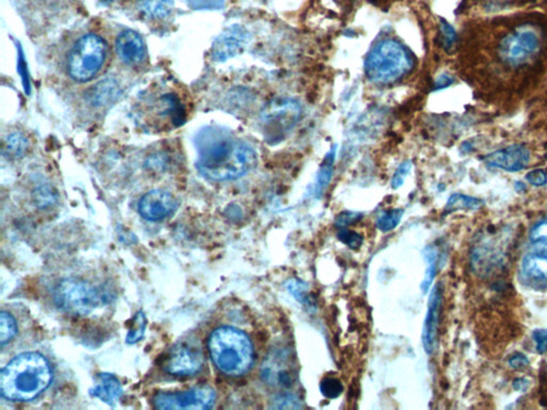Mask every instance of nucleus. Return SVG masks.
Listing matches in <instances>:
<instances>
[{"instance_id":"f257e3e1","label":"nucleus","mask_w":547,"mask_h":410,"mask_svg":"<svg viewBox=\"0 0 547 410\" xmlns=\"http://www.w3.org/2000/svg\"><path fill=\"white\" fill-rule=\"evenodd\" d=\"M197 169L214 182L236 180L255 168L257 154L226 128H203L196 138Z\"/></svg>"},{"instance_id":"f03ea898","label":"nucleus","mask_w":547,"mask_h":410,"mask_svg":"<svg viewBox=\"0 0 547 410\" xmlns=\"http://www.w3.org/2000/svg\"><path fill=\"white\" fill-rule=\"evenodd\" d=\"M133 113L135 122L144 132H169L188 120V102L179 84L161 80L140 93Z\"/></svg>"},{"instance_id":"7ed1b4c3","label":"nucleus","mask_w":547,"mask_h":410,"mask_svg":"<svg viewBox=\"0 0 547 410\" xmlns=\"http://www.w3.org/2000/svg\"><path fill=\"white\" fill-rule=\"evenodd\" d=\"M53 371L42 354L28 352L13 358L0 374V394L9 401L28 402L43 394Z\"/></svg>"},{"instance_id":"20e7f679","label":"nucleus","mask_w":547,"mask_h":410,"mask_svg":"<svg viewBox=\"0 0 547 410\" xmlns=\"http://www.w3.org/2000/svg\"><path fill=\"white\" fill-rule=\"evenodd\" d=\"M210 356L217 369L228 376H241L254 363V346L247 334L234 327H219L208 341Z\"/></svg>"},{"instance_id":"39448f33","label":"nucleus","mask_w":547,"mask_h":410,"mask_svg":"<svg viewBox=\"0 0 547 410\" xmlns=\"http://www.w3.org/2000/svg\"><path fill=\"white\" fill-rule=\"evenodd\" d=\"M414 67V59L408 48L394 40L379 42L367 56L366 75L377 84H394L405 76Z\"/></svg>"},{"instance_id":"423d86ee","label":"nucleus","mask_w":547,"mask_h":410,"mask_svg":"<svg viewBox=\"0 0 547 410\" xmlns=\"http://www.w3.org/2000/svg\"><path fill=\"white\" fill-rule=\"evenodd\" d=\"M107 299L109 297L101 288L78 279H65L54 291L57 307L70 315H89Z\"/></svg>"},{"instance_id":"0eeeda50","label":"nucleus","mask_w":547,"mask_h":410,"mask_svg":"<svg viewBox=\"0 0 547 410\" xmlns=\"http://www.w3.org/2000/svg\"><path fill=\"white\" fill-rule=\"evenodd\" d=\"M107 45L101 36L88 34L74 44L69 55L67 71L73 80L86 82L93 80L103 67Z\"/></svg>"},{"instance_id":"6e6552de","label":"nucleus","mask_w":547,"mask_h":410,"mask_svg":"<svg viewBox=\"0 0 547 410\" xmlns=\"http://www.w3.org/2000/svg\"><path fill=\"white\" fill-rule=\"evenodd\" d=\"M300 106L292 100L274 102L261 115L262 132L269 144L282 141L300 119Z\"/></svg>"},{"instance_id":"1a4fd4ad","label":"nucleus","mask_w":547,"mask_h":410,"mask_svg":"<svg viewBox=\"0 0 547 410\" xmlns=\"http://www.w3.org/2000/svg\"><path fill=\"white\" fill-rule=\"evenodd\" d=\"M216 394L209 387H198L179 394H159L154 407L163 410H207L215 405Z\"/></svg>"},{"instance_id":"9d476101","label":"nucleus","mask_w":547,"mask_h":410,"mask_svg":"<svg viewBox=\"0 0 547 410\" xmlns=\"http://www.w3.org/2000/svg\"><path fill=\"white\" fill-rule=\"evenodd\" d=\"M203 367L202 352L192 344H177L169 350L163 361L165 372L175 376H192Z\"/></svg>"},{"instance_id":"9b49d317","label":"nucleus","mask_w":547,"mask_h":410,"mask_svg":"<svg viewBox=\"0 0 547 410\" xmlns=\"http://www.w3.org/2000/svg\"><path fill=\"white\" fill-rule=\"evenodd\" d=\"M539 44L538 34L533 29L524 27L502 40L500 54L506 62L520 65L535 53Z\"/></svg>"},{"instance_id":"f8f14e48","label":"nucleus","mask_w":547,"mask_h":410,"mask_svg":"<svg viewBox=\"0 0 547 410\" xmlns=\"http://www.w3.org/2000/svg\"><path fill=\"white\" fill-rule=\"evenodd\" d=\"M250 34L247 29L240 25H233L217 36L212 46V58L217 62L228 60L243 53L249 43Z\"/></svg>"},{"instance_id":"ddd939ff","label":"nucleus","mask_w":547,"mask_h":410,"mask_svg":"<svg viewBox=\"0 0 547 410\" xmlns=\"http://www.w3.org/2000/svg\"><path fill=\"white\" fill-rule=\"evenodd\" d=\"M177 200L170 192L154 190L140 199L138 211L146 220L159 221L170 216L177 209Z\"/></svg>"},{"instance_id":"4468645a","label":"nucleus","mask_w":547,"mask_h":410,"mask_svg":"<svg viewBox=\"0 0 547 410\" xmlns=\"http://www.w3.org/2000/svg\"><path fill=\"white\" fill-rule=\"evenodd\" d=\"M529 159L531 152L528 149L521 144H514L489 154L485 157V163L494 168L516 172L525 169L528 165Z\"/></svg>"},{"instance_id":"2eb2a0df","label":"nucleus","mask_w":547,"mask_h":410,"mask_svg":"<svg viewBox=\"0 0 547 410\" xmlns=\"http://www.w3.org/2000/svg\"><path fill=\"white\" fill-rule=\"evenodd\" d=\"M115 51L126 65H137L144 60L146 47L142 36L133 30H124L115 40Z\"/></svg>"},{"instance_id":"dca6fc26","label":"nucleus","mask_w":547,"mask_h":410,"mask_svg":"<svg viewBox=\"0 0 547 410\" xmlns=\"http://www.w3.org/2000/svg\"><path fill=\"white\" fill-rule=\"evenodd\" d=\"M442 302V292L439 286L433 288L429 296V308H427V317L423 325V346L427 354L434 352L436 345L437 329H438L439 309Z\"/></svg>"},{"instance_id":"f3484780","label":"nucleus","mask_w":547,"mask_h":410,"mask_svg":"<svg viewBox=\"0 0 547 410\" xmlns=\"http://www.w3.org/2000/svg\"><path fill=\"white\" fill-rule=\"evenodd\" d=\"M123 394L122 386L115 375L109 373H102L96 377V383L91 389L90 394L100 398L107 404L115 403Z\"/></svg>"},{"instance_id":"a211bd4d","label":"nucleus","mask_w":547,"mask_h":410,"mask_svg":"<svg viewBox=\"0 0 547 410\" xmlns=\"http://www.w3.org/2000/svg\"><path fill=\"white\" fill-rule=\"evenodd\" d=\"M175 0H139L142 12L153 19H165L170 14Z\"/></svg>"},{"instance_id":"6ab92c4d","label":"nucleus","mask_w":547,"mask_h":410,"mask_svg":"<svg viewBox=\"0 0 547 410\" xmlns=\"http://www.w3.org/2000/svg\"><path fill=\"white\" fill-rule=\"evenodd\" d=\"M524 273L535 279H547V255H531L523 260Z\"/></svg>"},{"instance_id":"aec40b11","label":"nucleus","mask_w":547,"mask_h":410,"mask_svg":"<svg viewBox=\"0 0 547 410\" xmlns=\"http://www.w3.org/2000/svg\"><path fill=\"white\" fill-rule=\"evenodd\" d=\"M16 321L12 315L8 312L3 311L0 313V344L5 346L16 337Z\"/></svg>"},{"instance_id":"412c9836","label":"nucleus","mask_w":547,"mask_h":410,"mask_svg":"<svg viewBox=\"0 0 547 410\" xmlns=\"http://www.w3.org/2000/svg\"><path fill=\"white\" fill-rule=\"evenodd\" d=\"M146 317L144 312L138 311L135 315L134 319L132 321L130 330H129L128 336H126V343L135 344L139 342L144 338V332H146Z\"/></svg>"},{"instance_id":"4be33fe9","label":"nucleus","mask_w":547,"mask_h":410,"mask_svg":"<svg viewBox=\"0 0 547 410\" xmlns=\"http://www.w3.org/2000/svg\"><path fill=\"white\" fill-rule=\"evenodd\" d=\"M481 200L476 199L473 197H467L464 194H454L449 199L447 203L448 211H456V209H477L482 205Z\"/></svg>"},{"instance_id":"5701e85b","label":"nucleus","mask_w":547,"mask_h":410,"mask_svg":"<svg viewBox=\"0 0 547 410\" xmlns=\"http://www.w3.org/2000/svg\"><path fill=\"white\" fill-rule=\"evenodd\" d=\"M27 144H27L26 138L22 134L15 133L8 138L5 149L8 155L19 157L26 151Z\"/></svg>"},{"instance_id":"b1692460","label":"nucleus","mask_w":547,"mask_h":410,"mask_svg":"<svg viewBox=\"0 0 547 410\" xmlns=\"http://www.w3.org/2000/svg\"><path fill=\"white\" fill-rule=\"evenodd\" d=\"M403 213L404 212L402 209H396L383 214L382 216L379 217V220H377V227H379V230L383 231V232L394 230L401 221Z\"/></svg>"},{"instance_id":"393cba45","label":"nucleus","mask_w":547,"mask_h":410,"mask_svg":"<svg viewBox=\"0 0 547 410\" xmlns=\"http://www.w3.org/2000/svg\"><path fill=\"white\" fill-rule=\"evenodd\" d=\"M335 153H336V148L334 146L333 150L327 154L324 161L322 163L319 176H317V186H319V190L327 186L329 181H331V174H333V166H334Z\"/></svg>"},{"instance_id":"a878e982","label":"nucleus","mask_w":547,"mask_h":410,"mask_svg":"<svg viewBox=\"0 0 547 410\" xmlns=\"http://www.w3.org/2000/svg\"><path fill=\"white\" fill-rule=\"evenodd\" d=\"M344 385L338 378L326 377L320 384V391L322 396L327 398H337L344 392Z\"/></svg>"},{"instance_id":"bb28decb","label":"nucleus","mask_w":547,"mask_h":410,"mask_svg":"<svg viewBox=\"0 0 547 410\" xmlns=\"http://www.w3.org/2000/svg\"><path fill=\"white\" fill-rule=\"evenodd\" d=\"M274 409H300L302 408V401L294 394H284L274 398Z\"/></svg>"},{"instance_id":"cd10ccee","label":"nucleus","mask_w":547,"mask_h":410,"mask_svg":"<svg viewBox=\"0 0 547 410\" xmlns=\"http://www.w3.org/2000/svg\"><path fill=\"white\" fill-rule=\"evenodd\" d=\"M531 240L539 250L547 252V220L533 227L531 232Z\"/></svg>"},{"instance_id":"c85d7f7f","label":"nucleus","mask_w":547,"mask_h":410,"mask_svg":"<svg viewBox=\"0 0 547 410\" xmlns=\"http://www.w3.org/2000/svg\"><path fill=\"white\" fill-rule=\"evenodd\" d=\"M425 258H427L429 266H427V273H425V280H423L421 288H423V292L427 293L433 279H434L435 266H436L435 265V259L436 258H435L434 251H432V250H427L425 251Z\"/></svg>"},{"instance_id":"c756f323","label":"nucleus","mask_w":547,"mask_h":410,"mask_svg":"<svg viewBox=\"0 0 547 410\" xmlns=\"http://www.w3.org/2000/svg\"><path fill=\"white\" fill-rule=\"evenodd\" d=\"M338 238H340L341 242H344L346 245L352 249H357L363 244V236H359L358 233L350 230H341L338 233Z\"/></svg>"},{"instance_id":"7c9ffc66","label":"nucleus","mask_w":547,"mask_h":410,"mask_svg":"<svg viewBox=\"0 0 547 410\" xmlns=\"http://www.w3.org/2000/svg\"><path fill=\"white\" fill-rule=\"evenodd\" d=\"M440 32H442L444 47L446 48L447 51L451 49L456 41V34L454 32V29L452 28L451 25H449L448 23L442 21Z\"/></svg>"},{"instance_id":"2f4dec72","label":"nucleus","mask_w":547,"mask_h":410,"mask_svg":"<svg viewBox=\"0 0 547 410\" xmlns=\"http://www.w3.org/2000/svg\"><path fill=\"white\" fill-rule=\"evenodd\" d=\"M410 169H412V163L410 161H404L402 165H400L394 173V179H392V187L394 190L402 186L405 180L406 176L410 174Z\"/></svg>"},{"instance_id":"473e14b6","label":"nucleus","mask_w":547,"mask_h":410,"mask_svg":"<svg viewBox=\"0 0 547 410\" xmlns=\"http://www.w3.org/2000/svg\"><path fill=\"white\" fill-rule=\"evenodd\" d=\"M363 217V215L359 213H350V212H346V213H341L336 219V226L339 228H346L350 226L352 223H356Z\"/></svg>"},{"instance_id":"72a5a7b5","label":"nucleus","mask_w":547,"mask_h":410,"mask_svg":"<svg viewBox=\"0 0 547 410\" xmlns=\"http://www.w3.org/2000/svg\"><path fill=\"white\" fill-rule=\"evenodd\" d=\"M288 288L293 295L295 296L302 304H305L306 306H308V304L311 302V300L308 297L307 292H306V290H304V286H302V283L293 281V282L289 284Z\"/></svg>"},{"instance_id":"f704fd0d","label":"nucleus","mask_w":547,"mask_h":410,"mask_svg":"<svg viewBox=\"0 0 547 410\" xmlns=\"http://www.w3.org/2000/svg\"><path fill=\"white\" fill-rule=\"evenodd\" d=\"M526 179L531 184L535 186H543L547 183V174L544 170L537 169V170L531 171V172L526 174Z\"/></svg>"},{"instance_id":"c9c22d12","label":"nucleus","mask_w":547,"mask_h":410,"mask_svg":"<svg viewBox=\"0 0 547 410\" xmlns=\"http://www.w3.org/2000/svg\"><path fill=\"white\" fill-rule=\"evenodd\" d=\"M533 340L537 344V350L539 353H545L547 350V330L540 329L533 332Z\"/></svg>"},{"instance_id":"e433bc0d","label":"nucleus","mask_w":547,"mask_h":410,"mask_svg":"<svg viewBox=\"0 0 547 410\" xmlns=\"http://www.w3.org/2000/svg\"><path fill=\"white\" fill-rule=\"evenodd\" d=\"M509 363L514 369H523L526 365H528V360L522 354H516L510 359Z\"/></svg>"},{"instance_id":"4c0bfd02","label":"nucleus","mask_w":547,"mask_h":410,"mask_svg":"<svg viewBox=\"0 0 547 410\" xmlns=\"http://www.w3.org/2000/svg\"><path fill=\"white\" fill-rule=\"evenodd\" d=\"M454 80L451 76H450V75H440V76L437 78L436 82H435V89H444V88H447V87L454 84Z\"/></svg>"},{"instance_id":"58836bf2","label":"nucleus","mask_w":547,"mask_h":410,"mask_svg":"<svg viewBox=\"0 0 547 410\" xmlns=\"http://www.w3.org/2000/svg\"><path fill=\"white\" fill-rule=\"evenodd\" d=\"M42 196H43V192H42L41 190V192H40V194H38V197L36 198H38V199H42ZM44 198H45V200H44V203H45V202L47 201V200L48 201H52V197H44Z\"/></svg>"}]
</instances>
